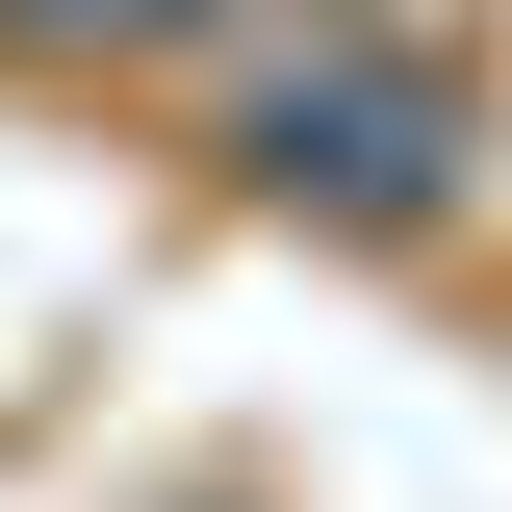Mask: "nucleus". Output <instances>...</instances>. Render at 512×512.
I'll list each match as a JSON object with an SVG mask.
<instances>
[{
  "instance_id": "nucleus-2",
  "label": "nucleus",
  "mask_w": 512,
  "mask_h": 512,
  "mask_svg": "<svg viewBox=\"0 0 512 512\" xmlns=\"http://www.w3.org/2000/svg\"><path fill=\"white\" fill-rule=\"evenodd\" d=\"M128 26H180V0H0V52H128Z\"/></svg>"
},
{
  "instance_id": "nucleus-1",
  "label": "nucleus",
  "mask_w": 512,
  "mask_h": 512,
  "mask_svg": "<svg viewBox=\"0 0 512 512\" xmlns=\"http://www.w3.org/2000/svg\"><path fill=\"white\" fill-rule=\"evenodd\" d=\"M231 180L308 205V231H461V205H487V77H461L436 26L308 0V52H256V103H231Z\"/></svg>"
}]
</instances>
